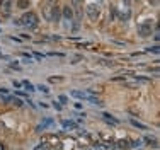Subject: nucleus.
<instances>
[{"label":"nucleus","instance_id":"1","mask_svg":"<svg viewBox=\"0 0 160 150\" xmlns=\"http://www.w3.org/2000/svg\"><path fill=\"white\" fill-rule=\"evenodd\" d=\"M60 15H62V9H60L56 3H51V2H44L43 3V17H44V21L58 22Z\"/></svg>","mask_w":160,"mask_h":150},{"label":"nucleus","instance_id":"2","mask_svg":"<svg viewBox=\"0 0 160 150\" xmlns=\"http://www.w3.org/2000/svg\"><path fill=\"white\" fill-rule=\"evenodd\" d=\"M19 21H21V26H26V28H29V29H34L38 26V15L34 12H26Z\"/></svg>","mask_w":160,"mask_h":150},{"label":"nucleus","instance_id":"3","mask_svg":"<svg viewBox=\"0 0 160 150\" xmlns=\"http://www.w3.org/2000/svg\"><path fill=\"white\" fill-rule=\"evenodd\" d=\"M85 14L92 22H96L99 19V15H101V5H99V3H89L87 9H85Z\"/></svg>","mask_w":160,"mask_h":150},{"label":"nucleus","instance_id":"4","mask_svg":"<svg viewBox=\"0 0 160 150\" xmlns=\"http://www.w3.org/2000/svg\"><path fill=\"white\" fill-rule=\"evenodd\" d=\"M138 34L142 38L150 36V34H152V24H150V22H143V24H140L138 26Z\"/></svg>","mask_w":160,"mask_h":150},{"label":"nucleus","instance_id":"5","mask_svg":"<svg viewBox=\"0 0 160 150\" xmlns=\"http://www.w3.org/2000/svg\"><path fill=\"white\" fill-rule=\"evenodd\" d=\"M62 15L67 19V21H72V19H73V10H72V7L70 5H63L62 7Z\"/></svg>","mask_w":160,"mask_h":150},{"label":"nucleus","instance_id":"6","mask_svg":"<svg viewBox=\"0 0 160 150\" xmlns=\"http://www.w3.org/2000/svg\"><path fill=\"white\" fill-rule=\"evenodd\" d=\"M114 148H129V142L128 140H119V142H116Z\"/></svg>","mask_w":160,"mask_h":150},{"label":"nucleus","instance_id":"7","mask_svg":"<svg viewBox=\"0 0 160 150\" xmlns=\"http://www.w3.org/2000/svg\"><path fill=\"white\" fill-rule=\"evenodd\" d=\"M29 5H31L29 0H17V7H19V9H28Z\"/></svg>","mask_w":160,"mask_h":150},{"label":"nucleus","instance_id":"8","mask_svg":"<svg viewBox=\"0 0 160 150\" xmlns=\"http://www.w3.org/2000/svg\"><path fill=\"white\" fill-rule=\"evenodd\" d=\"M72 96H75V97H78V99H87V96L82 94V92H78V91H72Z\"/></svg>","mask_w":160,"mask_h":150},{"label":"nucleus","instance_id":"9","mask_svg":"<svg viewBox=\"0 0 160 150\" xmlns=\"http://www.w3.org/2000/svg\"><path fill=\"white\" fill-rule=\"evenodd\" d=\"M102 116H104V118H106V120H108V121H111V123H114V125H116V123H119V121L116 120V118H112L111 114H108V113H104V114H102Z\"/></svg>","mask_w":160,"mask_h":150},{"label":"nucleus","instance_id":"10","mask_svg":"<svg viewBox=\"0 0 160 150\" xmlns=\"http://www.w3.org/2000/svg\"><path fill=\"white\" fill-rule=\"evenodd\" d=\"M145 142H148V145H153V147H157V140L152 137H145Z\"/></svg>","mask_w":160,"mask_h":150},{"label":"nucleus","instance_id":"11","mask_svg":"<svg viewBox=\"0 0 160 150\" xmlns=\"http://www.w3.org/2000/svg\"><path fill=\"white\" fill-rule=\"evenodd\" d=\"M131 125H133V126H136V128H140V130H147V126L142 125V123H138V121H135V120L131 121Z\"/></svg>","mask_w":160,"mask_h":150},{"label":"nucleus","instance_id":"12","mask_svg":"<svg viewBox=\"0 0 160 150\" xmlns=\"http://www.w3.org/2000/svg\"><path fill=\"white\" fill-rule=\"evenodd\" d=\"M62 125L65 126V128H68V126H70V128H77V125H75V123H72V121H63Z\"/></svg>","mask_w":160,"mask_h":150},{"label":"nucleus","instance_id":"13","mask_svg":"<svg viewBox=\"0 0 160 150\" xmlns=\"http://www.w3.org/2000/svg\"><path fill=\"white\" fill-rule=\"evenodd\" d=\"M22 85H24L28 91H36V89H34V85H32V84H29L28 80H26V82H22Z\"/></svg>","mask_w":160,"mask_h":150},{"label":"nucleus","instance_id":"14","mask_svg":"<svg viewBox=\"0 0 160 150\" xmlns=\"http://www.w3.org/2000/svg\"><path fill=\"white\" fill-rule=\"evenodd\" d=\"M140 145H142V140H135L129 143V147H140Z\"/></svg>","mask_w":160,"mask_h":150},{"label":"nucleus","instance_id":"15","mask_svg":"<svg viewBox=\"0 0 160 150\" xmlns=\"http://www.w3.org/2000/svg\"><path fill=\"white\" fill-rule=\"evenodd\" d=\"M112 80H114V82H121V80H124V75H121V77H112Z\"/></svg>","mask_w":160,"mask_h":150},{"label":"nucleus","instance_id":"16","mask_svg":"<svg viewBox=\"0 0 160 150\" xmlns=\"http://www.w3.org/2000/svg\"><path fill=\"white\" fill-rule=\"evenodd\" d=\"M38 89H39V91H43V92H49V89H48L46 85H38Z\"/></svg>","mask_w":160,"mask_h":150},{"label":"nucleus","instance_id":"17","mask_svg":"<svg viewBox=\"0 0 160 150\" xmlns=\"http://www.w3.org/2000/svg\"><path fill=\"white\" fill-rule=\"evenodd\" d=\"M14 104H16L17 107H21L22 106V101H21V99H14Z\"/></svg>","mask_w":160,"mask_h":150},{"label":"nucleus","instance_id":"18","mask_svg":"<svg viewBox=\"0 0 160 150\" xmlns=\"http://www.w3.org/2000/svg\"><path fill=\"white\" fill-rule=\"evenodd\" d=\"M148 51H153V53H158V46H153V48H148Z\"/></svg>","mask_w":160,"mask_h":150},{"label":"nucleus","instance_id":"19","mask_svg":"<svg viewBox=\"0 0 160 150\" xmlns=\"http://www.w3.org/2000/svg\"><path fill=\"white\" fill-rule=\"evenodd\" d=\"M80 2H82V0H72V3H73L75 7H78V5H80Z\"/></svg>","mask_w":160,"mask_h":150},{"label":"nucleus","instance_id":"20","mask_svg":"<svg viewBox=\"0 0 160 150\" xmlns=\"http://www.w3.org/2000/svg\"><path fill=\"white\" fill-rule=\"evenodd\" d=\"M22 84L21 82H17V80H14V87H16V89H19V87H21Z\"/></svg>","mask_w":160,"mask_h":150},{"label":"nucleus","instance_id":"21","mask_svg":"<svg viewBox=\"0 0 160 150\" xmlns=\"http://www.w3.org/2000/svg\"><path fill=\"white\" fill-rule=\"evenodd\" d=\"M60 101H62V102H67L68 97H67V96H62V97H60Z\"/></svg>","mask_w":160,"mask_h":150},{"label":"nucleus","instance_id":"22","mask_svg":"<svg viewBox=\"0 0 160 150\" xmlns=\"http://www.w3.org/2000/svg\"><path fill=\"white\" fill-rule=\"evenodd\" d=\"M0 150H5V147H3V143H0Z\"/></svg>","mask_w":160,"mask_h":150},{"label":"nucleus","instance_id":"23","mask_svg":"<svg viewBox=\"0 0 160 150\" xmlns=\"http://www.w3.org/2000/svg\"><path fill=\"white\" fill-rule=\"evenodd\" d=\"M46 2H51V3H56V0H46Z\"/></svg>","mask_w":160,"mask_h":150}]
</instances>
